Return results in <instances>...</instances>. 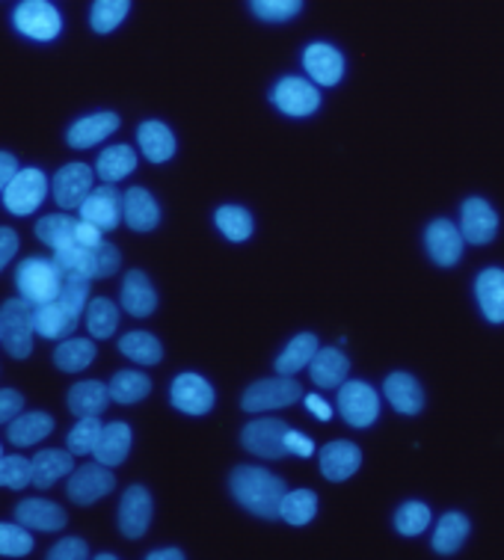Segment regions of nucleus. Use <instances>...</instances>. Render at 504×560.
Returning <instances> with one entry per match:
<instances>
[{
	"mask_svg": "<svg viewBox=\"0 0 504 560\" xmlns=\"http://www.w3.org/2000/svg\"><path fill=\"white\" fill-rule=\"evenodd\" d=\"M0 336H3V326H0Z\"/></svg>",
	"mask_w": 504,
	"mask_h": 560,
	"instance_id": "052dcab7",
	"label": "nucleus"
},
{
	"mask_svg": "<svg viewBox=\"0 0 504 560\" xmlns=\"http://www.w3.org/2000/svg\"><path fill=\"white\" fill-rule=\"evenodd\" d=\"M270 98H273L279 110L285 113V116H294V119L312 116L320 107L318 86L303 81V78H282L273 86V92H270Z\"/></svg>",
	"mask_w": 504,
	"mask_h": 560,
	"instance_id": "9b49d317",
	"label": "nucleus"
},
{
	"mask_svg": "<svg viewBox=\"0 0 504 560\" xmlns=\"http://www.w3.org/2000/svg\"><path fill=\"white\" fill-rule=\"evenodd\" d=\"M339 412L350 428H371L380 416V395L360 380H350L339 386Z\"/></svg>",
	"mask_w": 504,
	"mask_h": 560,
	"instance_id": "423d86ee",
	"label": "nucleus"
},
{
	"mask_svg": "<svg viewBox=\"0 0 504 560\" xmlns=\"http://www.w3.org/2000/svg\"><path fill=\"white\" fill-rule=\"evenodd\" d=\"M303 398V388H300L297 380L291 377H270V380H256L253 386L244 392L241 398V407L247 412H265V409H282L297 404Z\"/></svg>",
	"mask_w": 504,
	"mask_h": 560,
	"instance_id": "39448f33",
	"label": "nucleus"
},
{
	"mask_svg": "<svg viewBox=\"0 0 504 560\" xmlns=\"http://www.w3.org/2000/svg\"><path fill=\"white\" fill-rule=\"evenodd\" d=\"M285 430L289 424L279 421V418H258V421H249L244 433H241V445L256 454V457L265 459H282L289 451H285Z\"/></svg>",
	"mask_w": 504,
	"mask_h": 560,
	"instance_id": "6e6552de",
	"label": "nucleus"
},
{
	"mask_svg": "<svg viewBox=\"0 0 504 560\" xmlns=\"http://www.w3.org/2000/svg\"><path fill=\"white\" fill-rule=\"evenodd\" d=\"M249 7L261 21L282 24V21H291L303 10V0H249Z\"/></svg>",
	"mask_w": 504,
	"mask_h": 560,
	"instance_id": "de8ad7c7",
	"label": "nucleus"
},
{
	"mask_svg": "<svg viewBox=\"0 0 504 560\" xmlns=\"http://www.w3.org/2000/svg\"><path fill=\"white\" fill-rule=\"evenodd\" d=\"M312 371V383L320 388H339L348 380L350 359L341 353L339 347H318V353L306 365Z\"/></svg>",
	"mask_w": 504,
	"mask_h": 560,
	"instance_id": "5701e85b",
	"label": "nucleus"
},
{
	"mask_svg": "<svg viewBox=\"0 0 504 560\" xmlns=\"http://www.w3.org/2000/svg\"><path fill=\"white\" fill-rule=\"evenodd\" d=\"M318 336L315 332H300V336H294L289 341V347L279 353L277 359V371L282 374V377H294V374H300L303 368L309 365L312 357L318 353Z\"/></svg>",
	"mask_w": 504,
	"mask_h": 560,
	"instance_id": "2f4dec72",
	"label": "nucleus"
},
{
	"mask_svg": "<svg viewBox=\"0 0 504 560\" xmlns=\"http://www.w3.org/2000/svg\"><path fill=\"white\" fill-rule=\"evenodd\" d=\"M469 520H466L464 513H445L443 520L436 522V530H433V551L436 555H454V551H460V546L469 537Z\"/></svg>",
	"mask_w": 504,
	"mask_h": 560,
	"instance_id": "473e14b6",
	"label": "nucleus"
},
{
	"mask_svg": "<svg viewBox=\"0 0 504 560\" xmlns=\"http://www.w3.org/2000/svg\"><path fill=\"white\" fill-rule=\"evenodd\" d=\"M33 551V537L31 530L24 525H10V522H0V555L3 558H24Z\"/></svg>",
	"mask_w": 504,
	"mask_h": 560,
	"instance_id": "a18cd8bd",
	"label": "nucleus"
},
{
	"mask_svg": "<svg viewBox=\"0 0 504 560\" xmlns=\"http://www.w3.org/2000/svg\"><path fill=\"white\" fill-rule=\"evenodd\" d=\"M27 483H31V459L19 454H10V457L0 454V487L24 489Z\"/></svg>",
	"mask_w": 504,
	"mask_h": 560,
	"instance_id": "09e8293b",
	"label": "nucleus"
},
{
	"mask_svg": "<svg viewBox=\"0 0 504 560\" xmlns=\"http://www.w3.org/2000/svg\"><path fill=\"white\" fill-rule=\"evenodd\" d=\"M134 166L137 154L131 145H110V149H104V152L98 154L95 173H98V178H102L104 184H116L134 173Z\"/></svg>",
	"mask_w": 504,
	"mask_h": 560,
	"instance_id": "72a5a7b5",
	"label": "nucleus"
},
{
	"mask_svg": "<svg viewBox=\"0 0 504 560\" xmlns=\"http://www.w3.org/2000/svg\"><path fill=\"white\" fill-rule=\"evenodd\" d=\"M362 466V451L348 442V439H339V442H330L320 451V471L324 478L332 480V483H341V480L353 478Z\"/></svg>",
	"mask_w": 504,
	"mask_h": 560,
	"instance_id": "a211bd4d",
	"label": "nucleus"
},
{
	"mask_svg": "<svg viewBox=\"0 0 504 560\" xmlns=\"http://www.w3.org/2000/svg\"><path fill=\"white\" fill-rule=\"evenodd\" d=\"M424 246H427V255L433 258V265L439 267H454L460 261V255H464V235H460V225H454L452 220H433L427 225V232H424Z\"/></svg>",
	"mask_w": 504,
	"mask_h": 560,
	"instance_id": "4468645a",
	"label": "nucleus"
},
{
	"mask_svg": "<svg viewBox=\"0 0 504 560\" xmlns=\"http://www.w3.org/2000/svg\"><path fill=\"white\" fill-rule=\"evenodd\" d=\"M228 487H232L237 504L261 520H279V504L289 492L285 480L277 478L273 471L258 469V466H237L228 478Z\"/></svg>",
	"mask_w": 504,
	"mask_h": 560,
	"instance_id": "f257e3e1",
	"label": "nucleus"
},
{
	"mask_svg": "<svg viewBox=\"0 0 504 560\" xmlns=\"http://www.w3.org/2000/svg\"><path fill=\"white\" fill-rule=\"evenodd\" d=\"M48 558H54V560H83V558H90V549H86V542H83L81 537H66V540H60L51 551H48Z\"/></svg>",
	"mask_w": 504,
	"mask_h": 560,
	"instance_id": "3c124183",
	"label": "nucleus"
},
{
	"mask_svg": "<svg viewBox=\"0 0 504 560\" xmlns=\"http://www.w3.org/2000/svg\"><path fill=\"white\" fill-rule=\"evenodd\" d=\"M474 296L481 315L490 324H504V270L502 267H487L474 279Z\"/></svg>",
	"mask_w": 504,
	"mask_h": 560,
	"instance_id": "412c9836",
	"label": "nucleus"
},
{
	"mask_svg": "<svg viewBox=\"0 0 504 560\" xmlns=\"http://www.w3.org/2000/svg\"><path fill=\"white\" fill-rule=\"evenodd\" d=\"M15 173H19V161L10 152H0V194H3V187L12 182Z\"/></svg>",
	"mask_w": 504,
	"mask_h": 560,
	"instance_id": "4d7b16f0",
	"label": "nucleus"
},
{
	"mask_svg": "<svg viewBox=\"0 0 504 560\" xmlns=\"http://www.w3.org/2000/svg\"><path fill=\"white\" fill-rule=\"evenodd\" d=\"M119 249L114 244H107L102 241L98 246L90 249V279H107V276H114L119 270Z\"/></svg>",
	"mask_w": 504,
	"mask_h": 560,
	"instance_id": "8fccbe9b",
	"label": "nucleus"
},
{
	"mask_svg": "<svg viewBox=\"0 0 504 560\" xmlns=\"http://www.w3.org/2000/svg\"><path fill=\"white\" fill-rule=\"evenodd\" d=\"M119 128V116L116 113H93V116H83L69 128V145L72 149H93L95 143H104L110 133Z\"/></svg>",
	"mask_w": 504,
	"mask_h": 560,
	"instance_id": "a878e982",
	"label": "nucleus"
},
{
	"mask_svg": "<svg viewBox=\"0 0 504 560\" xmlns=\"http://www.w3.org/2000/svg\"><path fill=\"white\" fill-rule=\"evenodd\" d=\"M116 478L114 471L102 466L98 459L95 463H86L81 469L69 471V499L74 504H95L98 499H104L107 492H114Z\"/></svg>",
	"mask_w": 504,
	"mask_h": 560,
	"instance_id": "1a4fd4ad",
	"label": "nucleus"
},
{
	"mask_svg": "<svg viewBox=\"0 0 504 560\" xmlns=\"http://www.w3.org/2000/svg\"><path fill=\"white\" fill-rule=\"evenodd\" d=\"M383 395L401 416H419L424 409V388L419 386V380L412 374H403V371H395L386 377Z\"/></svg>",
	"mask_w": 504,
	"mask_h": 560,
	"instance_id": "aec40b11",
	"label": "nucleus"
},
{
	"mask_svg": "<svg viewBox=\"0 0 504 560\" xmlns=\"http://www.w3.org/2000/svg\"><path fill=\"white\" fill-rule=\"evenodd\" d=\"M74 223H78V220L69 214L42 217L39 223H36V237L57 253V249L74 246Z\"/></svg>",
	"mask_w": 504,
	"mask_h": 560,
	"instance_id": "58836bf2",
	"label": "nucleus"
},
{
	"mask_svg": "<svg viewBox=\"0 0 504 560\" xmlns=\"http://www.w3.org/2000/svg\"><path fill=\"white\" fill-rule=\"evenodd\" d=\"M0 326H3V347H7V353L12 359H27L33 353V336H36V329H33V306L27 300H7L3 308H0Z\"/></svg>",
	"mask_w": 504,
	"mask_h": 560,
	"instance_id": "7ed1b4c3",
	"label": "nucleus"
},
{
	"mask_svg": "<svg viewBox=\"0 0 504 560\" xmlns=\"http://www.w3.org/2000/svg\"><path fill=\"white\" fill-rule=\"evenodd\" d=\"M0 454H3V451H0Z\"/></svg>",
	"mask_w": 504,
	"mask_h": 560,
	"instance_id": "680f3d73",
	"label": "nucleus"
},
{
	"mask_svg": "<svg viewBox=\"0 0 504 560\" xmlns=\"http://www.w3.org/2000/svg\"><path fill=\"white\" fill-rule=\"evenodd\" d=\"M104 241L102 229H95L93 223H86V220H78L74 223V246H83V249H93Z\"/></svg>",
	"mask_w": 504,
	"mask_h": 560,
	"instance_id": "864d4df0",
	"label": "nucleus"
},
{
	"mask_svg": "<svg viewBox=\"0 0 504 560\" xmlns=\"http://www.w3.org/2000/svg\"><path fill=\"white\" fill-rule=\"evenodd\" d=\"M214 223L232 244H244V241H249L253 229H256L253 214H249L247 208H241V205H223V208H216Z\"/></svg>",
	"mask_w": 504,
	"mask_h": 560,
	"instance_id": "e433bc0d",
	"label": "nucleus"
},
{
	"mask_svg": "<svg viewBox=\"0 0 504 560\" xmlns=\"http://www.w3.org/2000/svg\"><path fill=\"white\" fill-rule=\"evenodd\" d=\"M45 196H48V175L36 170V166L19 170L12 175V182L3 187V205L15 217H27L33 211H39Z\"/></svg>",
	"mask_w": 504,
	"mask_h": 560,
	"instance_id": "20e7f679",
	"label": "nucleus"
},
{
	"mask_svg": "<svg viewBox=\"0 0 504 560\" xmlns=\"http://www.w3.org/2000/svg\"><path fill=\"white\" fill-rule=\"evenodd\" d=\"M78 320L81 317L72 315L60 300L33 306V329H36V336L48 338V341H60V338L72 336L74 329H78Z\"/></svg>",
	"mask_w": 504,
	"mask_h": 560,
	"instance_id": "6ab92c4d",
	"label": "nucleus"
},
{
	"mask_svg": "<svg viewBox=\"0 0 504 560\" xmlns=\"http://www.w3.org/2000/svg\"><path fill=\"white\" fill-rule=\"evenodd\" d=\"M122 220L134 232H152L161 223V208L145 187H131L122 196Z\"/></svg>",
	"mask_w": 504,
	"mask_h": 560,
	"instance_id": "4be33fe9",
	"label": "nucleus"
},
{
	"mask_svg": "<svg viewBox=\"0 0 504 560\" xmlns=\"http://www.w3.org/2000/svg\"><path fill=\"white\" fill-rule=\"evenodd\" d=\"M318 513V495L312 489H294L285 492V499L279 504V520H285L289 525H309Z\"/></svg>",
	"mask_w": 504,
	"mask_h": 560,
	"instance_id": "4c0bfd02",
	"label": "nucleus"
},
{
	"mask_svg": "<svg viewBox=\"0 0 504 560\" xmlns=\"http://www.w3.org/2000/svg\"><path fill=\"white\" fill-rule=\"evenodd\" d=\"M110 407V392L98 380H83V383H74L72 392H69V409H72L78 418L98 416L102 418L104 409Z\"/></svg>",
	"mask_w": 504,
	"mask_h": 560,
	"instance_id": "c756f323",
	"label": "nucleus"
},
{
	"mask_svg": "<svg viewBox=\"0 0 504 560\" xmlns=\"http://www.w3.org/2000/svg\"><path fill=\"white\" fill-rule=\"evenodd\" d=\"M90 282H93V279H86V276L81 273H62V285L57 300H60L62 306L69 308L72 315L81 317L86 303H90Z\"/></svg>",
	"mask_w": 504,
	"mask_h": 560,
	"instance_id": "37998d69",
	"label": "nucleus"
},
{
	"mask_svg": "<svg viewBox=\"0 0 504 560\" xmlns=\"http://www.w3.org/2000/svg\"><path fill=\"white\" fill-rule=\"evenodd\" d=\"M81 220L93 223L102 232H114L122 220V196L114 184H102L98 190H90V196L81 202Z\"/></svg>",
	"mask_w": 504,
	"mask_h": 560,
	"instance_id": "2eb2a0df",
	"label": "nucleus"
},
{
	"mask_svg": "<svg viewBox=\"0 0 504 560\" xmlns=\"http://www.w3.org/2000/svg\"><path fill=\"white\" fill-rule=\"evenodd\" d=\"M72 469H74L72 451H57V448L39 451V454L31 459V483L36 489H48L54 487L60 478H66Z\"/></svg>",
	"mask_w": 504,
	"mask_h": 560,
	"instance_id": "b1692460",
	"label": "nucleus"
},
{
	"mask_svg": "<svg viewBox=\"0 0 504 560\" xmlns=\"http://www.w3.org/2000/svg\"><path fill=\"white\" fill-rule=\"evenodd\" d=\"M152 525V495L145 487H128L119 504V530L128 540H140Z\"/></svg>",
	"mask_w": 504,
	"mask_h": 560,
	"instance_id": "dca6fc26",
	"label": "nucleus"
},
{
	"mask_svg": "<svg viewBox=\"0 0 504 560\" xmlns=\"http://www.w3.org/2000/svg\"><path fill=\"white\" fill-rule=\"evenodd\" d=\"M102 421L98 416H90V418H81L78 424L72 428L69 433V451H72L74 457H83V454H93L95 442H98V433H102Z\"/></svg>",
	"mask_w": 504,
	"mask_h": 560,
	"instance_id": "49530a36",
	"label": "nucleus"
},
{
	"mask_svg": "<svg viewBox=\"0 0 504 560\" xmlns=\"http://www.w3.org/2000/svg\"><path fill=\"white\" fill-rule=\"evenodd\" d=\"M15 253H19V235L12 229H0V273H3V267L10 265Z\"/></svg>",
	"mask_w": 504,
	"mask_h": 560,
	"instance_id": "6e6d98bb",
	"label": "nucleus"
},
{
	"mask_svg": "<svg viewBox=\"0 0 504 560\" xmlns=\"http://www.w3.org/2000/svg\"><path fill=\"white\" fill-rule=\"evenodd\" d=\"M169 400L178 412H187V416H206L214 409V386L208 383L206 377L199 374H178L173 380V388H169Z\"/></svg>",
	"mask_w": 504,
	"mask_h": 560,
	"instance_id": "f8f14e48",
	"label": "nucleus"
},
{
	"mask_svg": "<svg viewBox=\"0 0 504 560\" xmlns=\"http://www.w3.org/2000/svg\"><path fill=\"white\" fill-rule=\"evenodd\" d=\"M15 285H19L21 300H27L31 306H42V303L57 300V294H60L62 270L51 258H27L19 265Z\"/></svg>",
	"mask_w": 504,
	"mask_h": 560,
	"instance_id": "f03ea898",
	"label": "nucleus"
},
{
	"mask_svg": "<svg viewBox=\"0 0 504 560\" xmlns=\"http://www.w3.org/2000/svg\"><path fill=\"white\" fill-rule=\"evenodd\" d=\"M303 66L318 86H336L344 78V57L327 42H315L303 54Z\"/></svg>",
	"mask_w": 504,
	"mask_h": 560,
	"instance_id": "f3484780",
	"label": "nucleus"
},
{
	"mask_svg": "<svg viewBox=\"0 0 504 560\" xmlns=\"http://www.w3.org/2000/svg\"><path fill=\"white\" fill-rule=\"evenodd\" d=\"M95 184V170L86 166V163H66L60 173L54 175L51 190H54V202L72 211V208H81V202L90 196Z\"/></svg>",
	"mask_w": 504,
	"mask_h": 560,
	"instance_id": "9d476101",
	"label": "nucleus"
},
{
	"mask_svg": "<svg viewBox=\"0 0 504 560\" xmlns=\"http://www.w3.org/2000/svg\"><path fill=\"white\" fill-rule=\"evenodd\" d=\"M285 451L306 459V457H312V454H315V442H312L309 436L297 433V430H285Z\"/></svg>",
	"mask_w": 504,
	"mask_h": 560,
	"instance_id": "5fc2aeb1",
	"label": "nucleus"
},
{
	"mask_svg": "<svg viewBox=\"0 0 504 560\" xmlns=\"http://www.w3.org/2000/svg\"><path fill=\"white\" fill-rule=\"evenodd\" d=\"M107 392H110V400L122 404V407H131V404H140L152 392V380L140 374V371H119L110 380Z\"/></svg>",
	"mask_w": 504,
	"mask_h": 560,
	"instance_id": "c9c22d12",
	"label": "nucleus"
},
{
	"mask_svg": "<svg viewBox=\"0 0 504 560\" xmlns=\"http://www.w3.org/2000/svg\"><path fill=\"white\" fill-rule=\"evenodd\" d=\"M128 451H131V428L122 424V421H114V424H104L102 433H98V442H95V459L114 469L119 463L128 459Z\"/></svg>",
	"mask_w": 504,
	"mask_h": 560,
	"instance_id": "bb28decb",
	"label": "nucleus"
},
{
	"mask_svg": "<svg viewBox=\"0 0 504 560\" xmlns=\"http://www.w3.org/2000/svg\"><path fill=\"white\" fill-rule=\"evenodd\" d=\"M137 143L143 149L145 161L152 163H166L175 154V133L164 122H157V119H149V122L140 125Z\"/></svg>",
	"mask_w": 504,
	"mask_h": 560,
	"instance_id": "7c9ffc66",
	"label": "nucleus"
},
{
	"mask_svg": "<svg viewBox=\"0 0 504 560\" xmlns=\"http://www.w3.org/2000/svg\"><path fill=\"white\" fill-rule=\"evenodd\" d=\"M21 409H24L21 392H15V388H0V424H10Z\"/></svg>",
	"mask_w": 504,
	"mask_h": 560,
	"instance_id": "603ef678",
	"label": "nucleus"
},
{
	"mask_svg": "<svg viewBox=\"0 0 504 560\" xmlns=\"http://www.w3.org/2000/svg\"><path fill=\"white\" fill-rule=\"evenodd\" d=\"M431 525V508L424 501H407L395 513V530L403 537H419Z\"/></svg>",
	"mask_w": 504,
	"mask_h": 560,
	"instance_id": "79ce46f5",
	"label": "nucleus"
},
{
	"mask_svg": "<svg viewBox=\"0 0 504 560\" xmlns=\"http://www.w3.org/2000/svg\"><path fill=\"white\" fill-rule=\"evenodd\" d=\"M95 345L90 338H66L57 350H54V365L66 371V374H78L83 368L93 365Z\"/></svg>",
	"mask_w": 504,
	"mask_h": 560,
	"instance_id": "f704fd0d",
	"label": "nucleus"
},
{
	"mask_svg": "<svg viewBox=\"0 0 504 560\" xmlns=\"http://www.w3.org/2000/svg\"><path fill=\"white\" fill-rule=\"evenodd\" d=\"M128 10H131V0H95L90 24L95 33H110L122 24Z\"/></svg>",
	"mask_w": 504,
	"mask_h": 560,
	"instance_id": "c03bdc74",
	"label": "nucleus"
},
{
	"mask_svg": "<svg viewBox=\"0 0 504 560\" xmlns=\"http://www.w3.org/2000/svg\"><path fill=\"white\" fill-rule=\"evenodd\" d=\"M306 409H309L312 416L318 418V421H330L332 418V407L327 400L320 398V395H306Z\"/></svg>",
	"mask_w": 504,
	"mask_h": 560,
	"instance_id": "13d9d810",
	"label": "nucleus"
},
{
	"mask_svg": "<svg viewBox=\"0 0 504 560\" xmlns=\"http://www.w3.org/2000/svg\"><path fill=\"white\" fill-rule=\"evenodd\" d=\"M54 430V418L48 412H19V416L10 421V430L7 436L15 448H27V445H36L45 436H51Z\"/></svg>",
	"mask_w": 504,
	"mask_h": 560,
	"instance_id": "c85d7f7f",
	"label": "nucleus"
},
{
	"mask_svg": "<svg viewBox=\"0 0 504 560\" xmlns=\"http://www.w3.org/2000/svg\"><path fill=\"white\" fill-rule=\"evenodd\" d=\"M116 326H119V308L114 306V300H93V303H86V329H90V336L104 341V338H110L116 332Z\"/></svg>",
	"mask_w": 504,
	"mask_h": 560,
	"instance_id": "a19ab883",
	"label": "nucleus"
},
{
	"mask_svg": "<svg viewBox=\"0 0 504 560\" xmlns=\"http://www.w3.org/2000/svg\"><path fill=\"white\" fill-rule=\"evenodd\" d=\"M495 232H499V214H495L493 205L481 199V196L466 199L464 208H460V235H464L466 244H490Z\"/></svg>",
	"mask_w": 504,
	"mask_h": 560,
	"instance_id": "ddd939ff",
	"label": "nucleus"
},
{
	"mask_svg": "<svg viewBox=\"0 0 504 560\" xmlns=\"http://www.w3.org/2000/svg\"><path fill=\"white\" fill-rule=\"evenodd\" d=\"M12 21H15V31L36 42L57 39L62 31L60 12L54 10L48 0H24V3H19Z\"/></svg>",
	"mask_w": 504,
	"mask_h": 560,
	"instance_id": "0eeeda50",
	"label": "nucleus"
},
{
	"mask_svg": "<svg viewBox=\"0 0 504 560\" xmlns=\"http://www.w3.org/2000/svg\"><path fill=\"white\" fill-rule=\"evenodd\" d=\"M15 522L33 530H60L66 525V510L45 499H27L15 508Z\"/></svg>",
	"mask_w": 504,
	"mask_h": 560,
	"instance_id": "cd10ccee",
	"label": "nucleus"
},
{
	"mask_svg": "<svg viewBox=\"0 0 504 560\" xmlns=\"http://www.w3.org/2000/svg\"><path fill=\"white\" fill-rule=\"evenodd\" d=\"M152 560H185V551L181 549H161L149 555Z\"/></svg>",
	"mask_w": 504,
	"mask_h": 560,
	"instance_id": "bf43d9fd",
	"label": "nucleus"
},
{
	"mask_svg": "<svg viewBox=\"0 0 504 560\" xmlns=\"http://www.w3.org/2000/svg\"><path fill=\"white\" fill-rule=\"evenodd\" d=\"M122 308L131 317H149L157 308V294L143 270H128L122 282Z\"/></svg>",
	"mask_w": 504,
	"mask_h": 560,
	"instance_id": "393cba45",
	"label": "nucleus"
},
{
	"mask_svg": "<svg viewBox=\"0 0 504 560\" xmlns=\"http://www.w3.org/2000/svg\"><path fill=\"white\" fill-rule=\"evenodd\" d=\"M119 350L137 365H157L164 359V347L152 332H128L119 341Z\"/></svg>",
	"mask_w": 504,
	"mask_h": 560,
	"instance_id": "ea45409f",
	"label": "nucleus"
}]
</instances>
